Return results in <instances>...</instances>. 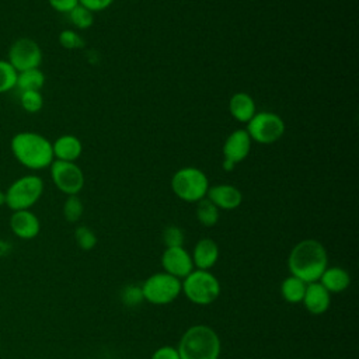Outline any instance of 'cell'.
Segmentation results:
<instances>
[{"instance_id":"obj_1","label":"cell","mask_w":359,"mask_h":359,"mask_svg":"<svg viewBox=\"0 0 359 359\" xmlns=\"http://www.w3.org/2000/svg\"><path fill=\"white\" fill-rule=\"evenodd\" d=\"M328 266V254L325 247L314 240L306 238L299 241L289 252L287 269L290 275L304 283L317 282Z\"/></svg>"},{"instance_id":"obj_2","label":"cell","mask_w":359,"mask_h":359,"mask_svg":"<svg viewBox=\"0 0 359 359\" xmlns=\"http://www.w3.org/2000/svg\"><path fill=\"white\" fill-rule=\"evenodd\" d=\"M10 150L21 165L34 171L48 168L55 160L52 142L43 135L31 130L15 133L10 140Z\"/></svg>"},{"instance_id":"obj_3","label":"cell","mask_w":359,"mask_h":359,"mask_svg":"<svg viewBox=\"0 0 359 359\" xmlns=\"http://www.w3.org/2000/svg\"><path fill=\"white\" fill-rule=\"evenodd\" d=\"M177 351L180 359H219L222 342L212 327L196 324L182 334Z\"/></svg>"},{"instance_id":"obj_4","label":"cell","mask_w":359,"mask_h":359,"mask_svg":"<svg viewBox=\"0 0 359 359\" xmlns=\"http://www.w3.org/2000/svg\"><path fill=\"white\" fill-rule=\"evenodd\" d=\"M220 290V282L210 271L194 269L181 280V292L191 303L198 306H208L216 302Z\"/></svg>"},{"instance_id":"obj_5","label":"cell","mask_w":359,"mask_h":359,"mask_svg":"<svg viewBox=\"0 0 359 359\" xmlns=\"http://www.w3.org/2000/svg\"><path fill=\"white\" fill-rule=\"evenodd\" d=\"M206 174L196 167H182L171 177V189L184 202H199L209 189Z\"/></svg>"},{"instance_id":"obj_6","label":"cell","mask_w":359,"mask_h":359,"mask_svg":"<svg viewBox=\"0 0 359 359\" xmlns=\"http://www.w3.org/2000/svg\"><path fill=\"white\" fill-rule=\"evenodd\" d=\"M43 192V181L39 175L28 174L17 178L4 192L6 205L13 212L32 208Z\"/></svg>"},{"instance_id":"obj_7","label":"cell","mask_w":359,"mask_h":359,"mask_svg":"<svg viewBox=\"0 0 359 359\" xmlns=\"http://www.w3.org/2000/svg\"><path fill=\"white\" fill-rule=\"evenodd\" d=\"M142 290L146 302L156 306H164L172 303L180 296L181 280L167 272H157L150 275L142 283Z\"/></svg>"},{"instance_id":"obj_8","label":"cell","mask_w":359,"mask_h":359,"mask_svg":"<svg viewBox=\"0 0 359 359\" xmlns=\"http://www.w3.org/2000/svg\"><path fill=\"white\" fill-rule=\"evenodd\" d=\"M245 130L251 140L261 144H272L283 136L285 122L275 112L261 111L255 112V115L247 122Z\"/></svg>"},{"instance_id":"obj_9","label":"cell","mask_w":359,"mask_h":359,"mask_svg":"<svg viewBox=\"0 0 359 359\" xmlns=\"http://www.w3.org/2000/svg\"><path fill=\"white\" fill-rule=\"evenodd\" d=\"M7 62L17 70V73L36 69L42 63L41 46L31 38H18L8 48Z\"/></svg>"},{"instance_id":"obj_10","label":"cell","mask_w":359,"mask_h":359,"mask_svg":"<svg viewBox=\"0 0 359 359\" xmlns=\"http://www.w3.org/2000/svg\"><path fill=\"white\" fill-rule=\"evenodd\" d=\"M55 187L66 195H77L84 187V174L73 161L53 160L49 165Z\"/></svg>"},{"instance_id":"obj_11","label":"cell","mask_w":359,"mask_h":359,"mask_svg":"<svg viewBox=\"0 0 359 359\" xmlns=\"http://www.w3.org/2000/svg\"><path fill=\"white\" fill-rule=\"evenodd\" d=\"M161 266L164 272L180 280L194 271L191 254L184 247L165 248L161 255Z\"/></svg>"},{"instance_id":"obj_12","label":"cell","mask_w":359,"mask_h":359,"mask_svg":"<svg viewBox=\"0 0 359 359\" xmlns=\"http://www.w3.org/2000/svg\"><path fill=\"white\" fill-rule=\"evenodd\" d=\"M251 137L245 129L233 130L223 144V157L226 161L233 163L234 165L243 161L251 150Z\"/></svg>"},{"instance_id":"obj_13","label":"cell","mask_w":359,"mask_h":359,"mask_svg":"<svg viewBox=\"0 0 359 359\" xmlns=\"http://www.w3.org/2000/svg\"><path fill=\"white\" fill-rule=\"evenodd\" d=\"M10 229L21 240H32L39 234L41 223L38 216L29 209L15 210L10 217Z\"/></svg>"},{"instance_id":"obj_14","label":"cell","mask_w":359,"mask_h":359,"mask_svg":"<svg viewBox=\"0 0 359 359\" xmlns=\"http://www.w3.org/2000/svg\"><path fill=\"white\" fill-rule=\"evenodd\" d=\"M206 198L217 208L223 210L237 209L243 202V194L238 188L230 184H217L209 187Z\"/></svg>"},{"instance_id":"obj_15","label":"cell","mask_w":359,"mask_h":359,"mask_svg":"<svg viewBox=\"0 0 359 359\" xmlns=\"http://www.w3.org/2000/svg\"><path fill=\"white\" fill-rule=\"evenodd\" d=\"M302 303L313 316L324 314L331 304V293L317 280L307 283Z\"/></svg>"},{"instance_id":"obj_16","label":"cell","mask_w":359,"mask_h":359,"mask_svg":"<svg viewBox=\"0 0 359 359\" xmlns=\"http://www.w3.org/2000/svg\"><path fill=\"white\" fill-rule=\"evenodd\" d=\"M194 268L209 271L219 259V245L212 238H201L191 254Z\"/></svg>"},{"instance_id":"obj_17","label":"cell","mask_w":359,"mask_h":359,"mask_svg":"<svg viewBox=\"0 0 359 359\" xmlns=\"http://www.w3.org/2000/svg\"><path fill=\"white\" fill-rule=\"evenodd\" d=\"M53 158L60 161H76L83 151L80 139L74 135H62L52 143Z\"/></svg>"},{"instance_id":"obj_18","label":"cell","mask_w":359,"mask_h":359,"mask_svg":"<svg viewBox=\"0 0 359 359\" xmlns=\"http://www.w3.org/2000/svg\"><path fill=\"white\" fill-rule=\"evenodd\" d=\"M229 111L236 121L247 123L257 112L255 101L247 93H236L229 101Z\"/></svg>"},{"instance_id":"obj_19","label":"cell","mask_w":359,"mask_h":359,"mask_svg":"<svg viewBox=\"0 0 359 359\" xmlns=\"http://www.w3.org/2000/svg\"><path fill=\"white\" fill-rule=\"evenodd\" d=\"M318 282L330 293H342L351 285V275L341 266H327L321 273Z\"/></svg>"},{"instance_id":"obj_20","label":"cell","mask_w":359,"mask_h":359,"mask_svg":"<svg viewBox=\"0 0 359 359\" xmlns=\"http://www.w3.org/2000/svg\"><path fill=\"white\" fill-rule=\"evenodd\" d=\"M306 286L307 283H304L303 280H300L293 275H289L280 283V294L285 302L290 304H297V303H302L303 300Z\"/></svg>"},{"instance_id":"obj_21","label":"cell","mask_w":359,"mask_h":359,"mask_svg":"<svg viewBox=\"0 0 359 359\" xmlns=\"http://www.w3.org/2000/svg\"><path fill=\"white\" fill-rule=\"evenodd\" d=\"M45 84V74L39 67L20 72L17 74L15 87L21 91H41Z\"/></svg>"},{"instance_id":"obj_22","label":"cell","mask_w":359,"mask_h":359,"mask_svg":"<svg viewBox=\"0 0 359 359\" xmlns=\"http://www.w3.org/2000/svg\"><path fill=\"white\" fill-rule=\"evenodd\" d=\"M196 219L205 227H212L219 220V209L205 196L196 202Z\"/></svg>"},{"instance_id":"obj_23","label":"cell","mask_w":359,"mask_h":359,"mask_svg":"<svg viewBox=\"0 0 359 359\" xmlns=\"http://www.w3.org/2000/svg\"><path fill=\"white\" fill-rule=\"evenodd\" d=\"M119 297H121V302L126 307H137V306H140L143 303V300H144L142 285H135V283L125 285L121 289V292H119Z\"/></svg>"},{"instance_id":"obj_24","label":"cell","mask_w":359,"mask_h":359,"mask_svg":"<svg viewBox=\"0 0 359 359\" xmlns=\"http://www.w3.org/2000/svg\"><path fill=\"white\" fill-rule=\"evenodd\" d=\"M84 212V205L77 195H67L63 203V217L69 223H76L80 220Z\"/></svg>"},{"instance_id":"obj_25","label":"cell","mask_w":359,"mask_h":359,"mask_svg":"<svg viewBox=\"0 0 359 359\" xmlns=\"http://www.w3.org/2000/svg\"><path fill=\"white\" fill-rule=\"evenodd\" d=\"M17 70L4 59H0V94L15 88Z\"/></svg>"},{"instance_id":"obj_26","label":"cell","mask_w":359,"mask_h":359,"mask_svg":"<svg viewBox=\"0 0 359 359\" xmlns=\"http://www.w3.org/2000/svg\"><path fill=\"white\" fill-rule=\"evenodd\" d=\"M20 104L25 112L36 114L43 107V97L41 91H21Z\"/></svg>"},{"instance_id":"obj_27","label":"cell","mask_w":359,"mask_h":359,"mask_svg":"<svg viewBox=\"0 0 359 359\" xmlns=\"http://www.w3.org/2000/svg\"><path fill=\"white\" fill-rule=\"evenodd\" d=\"M69 20L70 22L79 28V29H87L93 25L94 22V17L93 13L90 10H87L83 6H76L70 13H69Z\"/></svg>"},{"instance_id":"obj_28","label":"cell","mask_w":359,"mask_h":359,"mask_svg":"<svg viewBox=\"0 0 359 359\" xmlns=\"http://www.w3.org/2000/svg\"><path fill=\"white\" fill-rule=\"evenodd\" d=\"M74 240H76V244L79 245V248L83 250V251L93 250L97 245V241H98L95 233L87 226L76 227Z\"/></svg>"},{"instance_id":"obj_29","label":"cell","mask_w":359,"mask_h":359,"mask_svg":"<svg viewBox=\"0 0 359 359\" xmlns=\"http://www.w3.org/2000/svg\"><path fill=\"white\" fill-rule=\"evenodd\" d=\"M184 241H185V234L181 227L171 224L163 230V243L165 248L184 247Z\"/></svg>"},{"instance_id":"obj_30","label":"cell","mask_w":359,"mask_h":359,"mask_svg":"<svg viewBox=\"0 0 359 359\" xmlns=\"http://www.w3.org/2000/svg\"><path fill=\"white\" fill-rule=\"evenodd\" d=\"M59 43L65 49H81L84 46V39L74 29H63L59 34Z\"/></svg>"},{"instance_id":"obj_31","label":"cell","mask_w":359,"mask_h":359,"mask_svg":"<svg viewBox=\"0 0 359 359\" xmlns=\"http://www.w3.org/2000/svg\"><path fill=\"white\" fill-rule=\"evenodd\" d=\"M150 359H180V353L175 346L171 345H164L157 348Z\"/></svg>"},{"instance_id":"obj_32","label":"cell","mask_w":359,"mask_h":359,"mask_svg":"<svg viewBox=\"0 0 359 359\" xmlns=\"http://www.w3.org/2000/svg\"><path fill=\"white\" fill-rule=\"evenodd\" d=\"M48 3L55 11L63 14H69L76 6H79V0H48Z\"/></svg>"},{"instance_id":"obj_33","label":"cell","mask_w":359,"mask_h":359,"mask_svg":"<svg viewBox=\"0 0 359 359\" xmlns=\"http://www.w3.org/2000/svg\"><path fill=\"white\" fill-rule=\"evenodd\" d=\"M112 3H114V0H79V4L86 7L91 13L102 11V10L108 8Z\"/></svg>"},{"instance_id":"obj_34","label":"cell","mask_w":359,"mask_h":359,"mask_svg":"<svg viewBox=\"0 0 359 359\" xmlns=\"http://www.w3.org/2000/svg\"><path fill=\"white\" fill-rule=\"evenodd\" d=\"M3 205H6V195H4V192L0 189V208H1Z\"/></svg>"}]
</instances>
